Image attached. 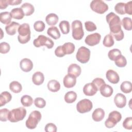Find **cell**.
<instances>
[{
  "instance_id": "obj_1",
  "label": "cell",
  "mask_w": 132,
  "mask_h": 132,
  "mask_svg": "<svg viewBox=\"0 0 132 132\" xmlns=\"http://www.w3.org/2000/svg\"><path fill=\"white\" fill-rule=\"evenodd\" d=\"M106 19L109 24L111 35L118 33L122 30L120 18L114 13L111 12L108 13L106 16Z\"/></svg>"
},
{
  "instance_id": "obj_2",
  "label": "cell",
  "mask_w": 132,
  "mask_h": 132,
  "mask_svg": "<svg viewBox=\"0 0 132 132\" xmlns=\"http://www.w3.org/2000/svg\"><path fill=\"white\" fill-rule=\"evenodd\" d=\"M19 35L18 36V41L21 44H25L30 40V26L27 23L21 24L18 30Z\"/></svg>"
},
{
  "instance_id": "obj_3",
  "label": "cell",
  "mask_w": 132,
  "mask_h": 132,
  "mask_svg": "<svg viewBox=\"0 0 132 132\" xmlns=\"http://www.w3.org/2000/svg\"><path fill=\"white\" fill-rule=\"evenodd\" d=\"M26 110L24 107H19L13 109L9 111L8 120L12 123L18 122L23 120L26 115Z\"/></svg>"
},
{
  "instance_id": "obj_4",
  "label": "cell",
  "mask_w": 132,
  "mask_h": 132,
  "mask_svg": "<svg viewBox=\"0 0 132 132\" xmlns=\"http://www.w3.org/2000/svg\"><path fill=\"white\" fill-rule=\"evenodd\" d=\"M41 117L42 116L40 111L38 110L32 111L26 121V126L30 129H35L37 127L38 123L40 121Z\"/></svg>"
},
{
  "instance_id": "obj_5",
  "label": "cell",
  "mask_w": 132,
  "mask_h": 132,
  "mask_svg": "<svg viewBox=\"0 0 132 132\" xmlns=\"http://www.w3.org/2000/svg\"><path fill=\"white\" fill-rule=\"evenodd\" d=\"M72 37L76 40H81L84 36L82 23L79 20H75L72 23Z\"/></svg>"
},
{
  "instance_id": "obj_6",
  "label": "cell",
  "mask_w": 132,
  "mask_h": 132,
  "mask_svg": "<svg viewBox=\"0 0 132 132\" xmlns=\"http://www.w3.org/2000/svg\"><path fill=\"white\" fill-rule=\"evenodd\" d=\"M122 119L121 114L117 111H113L109 113L108 118L105 122V125L108 128L113 127Z\"/></svg>"
},
{
  "instance_id": "obj_7",
  "label": "cell",
  "mask_w": 132,
  "mask_h": 132,
  "mask_svg": "<svg viewBox=\"0 0 132 132\" xmlns=\"http://www.w3.org/2000/svg\"><path fill=\"white\" fill-rule=\"evenodd\" d=\"M33 44L36 47L45 46L47 48L51 49L53 47L54 43L50 38L41 35H39L37 38L34 40Z\"/></svg>"
},
{
  "instance_id": "obj_8",
  "label": "cell",
  "mask_w": 132,
  "mask_h": 132,
  "mask_svg": "<svg viewBox=\"0 0 132 132\" xmlns=\"http://www.w3.org/2000/svg\"><path fill=\"white\" fill-rule=\"evenodd\" d=\"M92 10L99 14H103L108 9V6L101 0H93L90 5Z\"/></svg>"
},
{
  "instance_id": "obj_9",
  "label": "cell",
  "mask_w": 132,
  "mask_h": 132,
  "mask_svg": "<svg viewBox=\"0 0 132 132\" xmlns=\"http://www.w3.org/2000/svg\"><path fill=\"white\" fill-rule=\"evenodd\" d=\"M90 57V51L85 46L80 47L76 53V59L81 63H86L89 61Z\"/></svg>"
},
{
  "instance_id": "obj_10",
  "label": "cell",
  "mask_w": 132,
  "mask_h": 132,
  "mask_svg": "<svg viewBox=\"0 0 132 132\" xmlns=\"http://www.w3.org/2000/svg\"><path fill=\"white\" fill-rule=\"evenodd\" d=\"M93 107L92 102L88 99H83L78 102L76 105V109L80 113L89 112Z\"/></svg>"
},
{
  "instance_id": "obj_11",
  "label": "cell",
  "mask_w": 132,
  "mask_h": 132,
  "mask_svg": "<svg viewBox=\"0 0 132 132\" xmlns=\"http://www.w3.org/2000/svg\"><path fill=\"white\" fill-rule=\"evenodd\" d=\"M101 39V35L97 32H95L87 36L85 40V42L88 45L93 46L98 44L100 43Z\"/></svg>"
},
{
  "instance_id": "obj_12",
  "label": "cell",
  "mask_w": 132,
  "mask_h": 132,
  "mask_svg": "<svg viewBox=\"0 0 132 132\" xmlns=\"http://www.w3.org/2000/svg\"><path fill=\"white\" fill-rule=\"evenodd\" d=\"M114 102L117 107L122 108L126 106V97L122 93H118L114 97Z\"/></svg>"
},
{
  "instance_id": "obj_13",
  "label": "cell",
  "mask_w": 132,
  "mask_h": 132,
  "mask_svg": "<svg viewBox=\"0 0 132 132\" xmlns=\"http://www.w3.org/2000/svg\"><path fill=\"white\" fill-rule=\"evenodd\" d=\"M33 66L32 62L28 58H23L20 62V68L25 72H30L33 68Z\"/></svg>"
},
{
  "instance_id": "obj_14",
  "label": "cell",
  "mask_w": 132,
  "mask_h": 132,
  "mask_svg": "<svg viewBox=\"0 0 132 132\" xmlns=\"http://www.w3.org/2000/svg\"><path fill=\"white\" fill-rule=\"evenodd\" d=\"M97 91V88L92 82L86 84L83 88V92L87 96H93L96 93Z\"/></svg>"
},
{
  "instance_id": "obj_15",
  "label": "cell",
  "mask_w": 132,
  "mask_h": 132,
  "mask_svg": "<svg viewBox=\"0 0 132 132\" xmlns=\"http://www.w3.org/2000/svg\"><path fill=\"white\" fill-rule=\"evenodd\" d=\"M63 82L64 86L67 88L73 87L76 83V77L73 75L68 74L63 78Z\"/></svg>"
},
{
  "instance_id": "obj_16",
  "label": "cell",
  "mask_w": 132,
  "mask_h": 132,
  "mask_svg": "<svg viewBox=\"0 0 132 132\" xmlns=\"http://www.w3.org/2000/svg\"><path fill=\"white\" fill-rule=\"evenodd\" d=\"M106 76L107 80L113 84H117L120 80V77L118 74L113 70H108L106 72Z\"/></svg>"
},
{
  "instance_id": "obj_17",
  "label": "cell",
  "mask_w": 132,
  "mask_h": 132,
  "mask_svg": "<svg viewBox=\"0 0 132 132\" xmlns=\"http://www.w3.org/2000/svg\"><path fill=\"white\" fill-rule=\"evenodd\" d=\"M19 23L15 22H12L10 24L7 25L5 27L6 33L10 36L14 35L18 30L20 26Z\"/></svg>"
},
{
  "instance_id": "obj_18",
  "label": "cell",
  "mask_w": 132,
  "mask_h": 132,
  "mask_svg": "<svg viewBox=\"0 0 132 132\" xmlns=\"http://www.w3.org/2000/svg\"><path fill=\"white\" fill-rule=\"evenodd\" d=\"M81 69L80 67L76 63H72L68 67V74H71L75 77H77L78 76H79L81 74Z\"/></svg>"
},
{
  "instance_id": "obj_19",
  "label": "cell",
  "mask_w": 132,
  "mask_h": 132,
  "mask_svg": "<svg viewBox=\"0 0 132 132\" xmlns=\"http://www.w3.org/2000/svg\"><path fill=\"white\" fill-rule=\"evenodd\" d=\"M105 117V111L101 108H98L95 109L92 114V119L95 122H100L102 121Z\"/></svg>"
},
{
  "instance_id": "obj_20",
  "label": "cell",
  "mask_w": 132,
  "mask_h": 132,
  "mask_svg": "<svg viewBox=\"0 0 132 132\" xmlns=\"http://www.w3.org/2000/svg\"><path fill=\"white\" fill-rule=\"evenodd\" d=\"M100 91L102 95L106 97H109L111 96L113 93V88L109 85L104 84L101 86Z\"/></svg>"
},
{
  "instance_id": "obj_21",
  "label": "cell",
  "mask_w": 132,
  "mask_h": 132,
  "mask_svg": "<svg viewBox=\"0 0 132 132\" xmlns=\"http://www.w3.org/2000/svg\"><path fill=\"white\" fill-rule=\"evenodd\" d=\"M44 80V76L41 72H36L32 76V82L37 86L43 84Z\"/></svg>"
},
{
  "instance_id": "obj_22",
  "label": "cell",
  "mask_w": 132,
  "mask_h": 132,
  "mask_svg": "<svg viewBox=\"0 0 132 132\" xmlns=\"http://www.w3.org/2000/svg\"><path fill=\"white\" fill-rule=\"evenodd\" d=\"M12 18L17 20H21L22 19L25 14L21 7H18L12 9L10 12Z\"/></svg>"
},
{
  "instance_id": "obj_23",
  "label": "cell",
  "mask_w": 132,
  "mask_h": 132,
  "mask_svg": "<svg viewBox=\"0 0 132 132\" xmlns=\"http://www.w3.org/2000/svg\"><path fill=\"white\" fill-rule=\"evenodd\" d=\"M12 98L11 94L7 92L4 91L0 94V106L2 107L9 103Z\"/></svg>"
},
{
  "instance_id": "obj_24",
  "label": "cell",
  "mask_w": 132,
  "mask_h": 132,
  "mask_svg": "<svg viewBox=\"0 0 132 132\" xmlns=\"http://www.w3.org/2000/svg\"><path fill=\"white\" fill-rule=\"evenodd\" d=\"M48 89L52 92H56L60 89V84L56 80L52 79L47 83Z\"/></svg>"
},
{
  "instance_id": "obj_25",
  "label": "cell",
  "mask_w": 132,
  "mask_h": 132,
  "mask_svg": "<svg viewBox=\"0 0 132 132\" xmlns=\"http://www.w3.org/2000/svg\"><path fill=\"white\" fill-rule=\"evenodd\" d=\"M59 20L58 15L55 13H50L46 15L45 21L46 23L50 26H54L56 25Z\"/></svg>"
},
{
  "instance_id": "obj_26",
  "label": "cell",
  "mask_w": 132,
  "mask_h": 132,
  "mask_svg": "<svg viewBox=\"0 0 132 132\" xmlns=\"http://www.w3.org/2000/svg\"><path fill=\"white\" fill-rule=\"evenodd\" d=\"M25 15L29 16L31 15L35 11V8L30 3H24L21 7Z\"/></svg>"
},
{
  "instance_id": "obj_27",
  "label": "cell",
  "mask_w": 132,
  "mask_h": 132,
  "mask_svg": "<svg viewBox=\"0 0 132 132\" xmlns=\"http://www.w3.org/2000/svg\"><path fill=\"white\" fill-rule=\"evenodd\" d=\"M47 34L50 37L55 40H57L60 37V33L59 30L56 26L49 27L47 30Z\"/></svg>"
},
{
  "instance_id": "obj_28",
  "label": "cell",
  "mask_w": 132,
  "mask_h": 132,
  "mask_svg": "<svg viewBox=\"0 0 132 132\" xmlns=\"http://www.w3.org/2000/svg\"><path fill=\"white\" fill-rule=\"evenodd\" d=\"M12 16L10 12L8 11L2 12L0 13V21L4 24H9L11 23Z\"/></svg>"
},
{
  "instance_id": "obj_29",
  "label": "cell",
  "mask_w": 132,
  "mask_h": 132,
  "mask_svg": "<svg viewBox=\"0 0 132 132\" xmlns=\"http://www.w3.org/2000/svg\"><path fill=\"white\" fill-rule=\"evenodd\" d=\"M62 46V48L65 55H70L72 54L75 51V45L73 43L67 42L64 43Z\"/></svg>"
},
{
  "instance_id": "obj_30",
  "label": "cell",
  "mask_w": 132,
  "mask_h": 132,
  "mask_svg": "<svg viewBox=\"0 0 132 132\" xmlns=\"http://www.w3.org/2000/svg\"><path fill=\"white\" fill-rule=\"evenodd\" d=\"M77 98V94L74 91H69L64 95V101L67 103L71 104L74 102Z\"/></svg>"
},
{
  "instance_id": "obj_31",
  "label": "cell",
  "mask_w": 132,
  "mask_h": 132,
  "mask_svg": "<svg viewBox=\"0 0 132 132\" xmlns=\"http://www.w3.org/2000/svg\"><path fill=\"white\" fill-rule=\"evenodd\" d=\"M10 90L15 93H20L22 90L21 84L17 81H13L9 84Z\"/></svg>"
},
{
  "instance_id": "obj_32",
  "label": "cell",
  "mask_w": 132,
  "mask_h": 132,
  "mask_svg": "<svg viewBox=\"0 0 132 132\" xmlns=\"http://www.w3.org/2000/svg\"><path fill=\"white\" fill-rule=\"evenodd\" d=\"M59 26L63 34L66 35L69 32L70 29V25L68 21H65V20L61 21L59 23Z\"/></svg>"
},
{
  "instance_id": "obj_33",
  "label": "cell",
  "mask_w": 132,
  "mask_h": 132,
  "mask_svg": "<svg viewBox=\"0 0 132 132\" xmlns=\"http://www.w3.org/2000/svg\"><path fill=\"white\" fill-rule=\"evenodd\" d=\"M120 89L124 93H130L132 90V85L131 82L129 81H123L120 86Z\"/></svg>"
},
{
  "instance_id": "obj_34",
  "label": "cell",
  "mask_w": 132,
  "mask_h": 132,
  "mask_svg": "<svg viewBox=\"0 0 132 132\" xmlns=\"http://www.w3.org/2000/svg\"><path fill=\"white\" fill-rule=\"evenodd\" d=\"M21 103L24 107H29L33 103V99L28 95H24L21 98Z\"/></svg>"
},
{
  "instance_id": "obj_35",
  "label": "cell",
  "mask_w": 132,
  "mask_h": 132,
  "mask_svg": "<svg viewBox=\"0 0 132 132\" xmlns=\"http://www.w3.org/2000/svg\"><path fill=\"white\" fill-rule=\"evenodd\" d=\"M114 41L113 37L110 34H108L106 35L103 39V44L105 47H110L113 45Z\"/></svg>"
},
{
  "instance_id": "obj_36",
  "label": "cell",
  "mask_w": 132,
  "mask_h": 132,
  "mask_svg": "<svg viewBox=\"0 0 132 132\" xmlns=\"http://www.w3.org/2000/svg\"><path fill=\"white\" fill-rule=\"evenodd\" d=\"M114 63L118 67L123 68L127 64V60L125 57L121 54L115 59Z\"/></svg>"
},
{
  "instance_id": "obj_37",
  "label": "cell",
  "mask_w": 132,
  "mask_h": 132,
  "mask_svg": "<svg viewBox=\"0 0 132 132\" xmlns=\"http://www.w3.org/2000/svg\"><path fill=\"white\" fill-rule=\"evenodd\" d=\"M122 24L123 28L126 30H131L132 29V22L131 18L125 17L122 20Z\"/></svg>"
},
{
  "instance_id": "obj_38",
  "label": "cell",
  "mask_w": 132,
  "mask_h": 132,
  "mask_svg": "<svg viewBox=\"0 0 132 132\" xmlns=\"http://www.w3.org/2000/svg\"><path fill=\"white\" fill-rule=\"evenodd\" d=\"M120 55H121V52L119 49L113 48L109 51L108 57L111 60L114 61L115 59Z\"/></svg>"
},
{
  "instance_id": "obj_39",
  "label": "cell",
  "mask_w": 132,
  "mask_h": 132,
  "mask_svg": "<svg viewBox=\"0 0 132 132\" xmlns=\"http://www.w3.org/2000/svg\"><path fill=\"white\" fill-rule=\"evenodd\" d=\"M125 4L124 3H118L114 6V10L115 11L120 14L123 15L125 14Z\"/></svg>"
},
{
  "instance_id": "obj_40",
  "label": "cell",
  "mask_w": 132,
  "mask_h": 132,
  "mask_svg": "<svg viewBox=\"0 0 132 132\" xmlns=\"http://www.w3.org/2000/svg\"><path fill=\"white\" fill-rule=\"evenodd\" d=\"M45 27L44 23L42 21H37L35 22L34 24V28L36 31L42 32L43 31Z\"/></svg>"
},
{
  "instance_id": "obj_41",
  "label": "cell",
  "mask_w": 132,
  "mask_h": 132,
  "mask_svg": "<svg viewBox=\"0 0 132 132\" xmlns=\"http://www.w3.org/2000/svg\"><path fill=\"white\" fill-rule=\"evenodd\" d=\"M34 104L39 108H43L46 105V102L43 98L37 97L35 99Z\"/></svg>"
},
{
  "instance_id": "obj_42",
  "label": "cell",
  "mask_w": 132,
  "mask_h": 132,
  "mask_svg": "<svg viewBox=\"0 0 132 132\" xmlns=\"http://www.w3.org/2000/svg\"><path fill=\"white\" fill-rule=\"evenodd\" d=\"M9 110L7 108H3L0 110V120L2 122H6L8 120Z\"/></svg>"
},
{
  "instance_id": "obj_43",
  "label": "cell",
  "mask_w": 132,
  "mask_h": 132,
  "mask_svg": "<svg viewBox=\"0 0 132 132\" xmlns=\"http://www.w3.org/2000/svg\"><path fill=\"white\" fill-rule=\"evenodd\" d=\"M10 46L9 44L5 42H3L0 43V52L2 54H6L10 51Z\"/></svg>"
},
{
  "instance_id": "obj_44",
  "label": "cell",
  "mask_w": 132,
  "mask_h": 132,
  "mask_svg": "<svg viewBox=\"0 0 132 132\" xmlns=\"http://www.w3.org/2000/svg\"><path fill=\"white\" fill-rule=\"evenodd\" d=\"M85 26L86 29L88 31H93L96 30L97 27L96 25L91 21H87L85 23Z\"/></svg>"
},
{
  "instance_id": "obj_45",
  "label": "cell",
  "mask_w": 132,
  "mask_h": 132,
  "mask_svg": "<svg viewBox=\"0 0 132 132\" xmlns=\"http://www.w3.org/2000/svg\"><path fill=\"white\" fill-rule=\"evenodd\" d=\"M123 126L125 129H132V117L126 118L123 122Z\"/></svg>"
},
{
  "instance_id": "obj_46",
  "label": "cell",
  "mask_w": 132,
  "mask_h": 132,
  "mask_svg": "<svg viewBox=\"0 0 132 132\" xmlns=\"http://www.w3.org/2000/svg\"><path fill=\"white\" fill-rule=\"evenodd\" d=\"M92 82L96 86L98 91L100 90V89L102 86L105 84L104 80L101 78H96L92 80Z\"/></svg>"
},
{
  "instance_id": "obj_47",
  "label": "cell",
  "mask_w": 132,
  "mask_h": 132,
  "mask_svg": "<svg viewBox=\"0 0 132 132\" xmlns=\"http://www.w3.org/2000/svg\"><path fill=\"white\" fill-rule=\"evenodd\" d=\"M44 130L46 132H56L57 131V126L52 123H49L45 125Z\"/></svg>"
},
{
  "instance_id": "obj_48",
  "label": "cell",
  "mask_w": 132,
  "mask_h": 132,
  "mask_svg": "<svg viewBox=\"0 0 132 132\" xmlns=\"http://www.w3.org/2000/svg\"><path fill=\"white\" fill-rule=\"evenodd\" d=\"M55 54L57 57H62L65 55L62 48L61 45L56 47V48L55 50Z\"/></svg>"
},
{
  "instance_id": "obj_49",
  "label": "cell",
  "mask_w": 132,
  "mask_h": 132,
  "mask_svg": "<svg viewBox=\"0 0 132 132\" xmlns=\"http://www.w3.org/2000/svg\"><path fill=\"white\" fill-rule=\"evenodd\" d=\"M132 2L129 1L126 3L125 5V13L129 15L132 14Z\"/></svg>"
},
{
  "instance_id": "obj_50",
  "label": "cell",
  "mask_w": 132,
  "mask_h": 132,
  "mask_svg": "<svg viewBox=\"0 0 132 132\" xmlns=\"http://www.w3.org/2000/svg\"><path fill=\"white\" fill-rule=\"evenodd\" d=\"M111 36L112 37L113 36L117 41L122 40L124 38V33H123V31L122 30H120L119 32L113 34Z\"/></svg>"
},
{
  "instance_id": "obj_51",
  "label": "cell",
  "mask_w": 132,
  "mask_h": 132,
  "mask_svg": "<svg viewBox=\"0 0 132 132\" xmlns=\"http://www.w3.org/2000/svg\"><path fill=\"white\" fill-rule=\"evenodd\" d=\"M22 2V0H7V3L9 5H18Z\"/></svg>"
},
{
  "instance_id": "obj_52",
  "label": "cell",
  "mask_w": 132,
  "mask_h": 132,
  "mask_svg": "<svg viewBox=\"0 0 132 132\" xmlns=\"http://www.w3.org/2000/svg\"><path fill=\"white\" fill-rule=\"evenodd\" d=\"M8 5L7 0H1L0 1V8L1 9H6Z\"/></svg>"
}]
</instances>
